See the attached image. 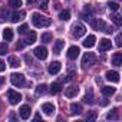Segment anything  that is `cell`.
<instances>
[{
  "instance_id": "cell-6",
  "label": "cell",
  "mask_w": 122,
  "mask_h": 122,
  "mask_svg": "<svg viewBox=\"0 0 122 122\" xmlns=\"http://www.w3.org/2000/svg\"><path fill=\"white\" fill-rule=\"evenodd\" d=\"M7 99H9V102H10V105H17L20 101H22V95L19 93V92H16V91H9L7 92Z\"/></svg>"
},
{
  "instance_id": "cell-35",
  "label": "cell",
  "mask_w": 122,
  "mask_h": 122,
  "mask_svg": "<svg viewBox=\"0 0 122 122\" xmlns=\"http://www.w3.org/2000/svg\"><path fill=\"white\" fill-rule=\"evenodd\" d=\"M9 5L12 7H20L22 6V0H9Z\"/></svg>"
},
{
  "instance_id": "cell-26",
  "label": "cell",
  "mask_w": 122,
  "mask_h": 122,
  "mask_svg": "<svg viewBox=\"0 0 122 122\" xmlns=\"http://www.w3.org/2000/svg\"><path fill=\"white\" fill-rule=\"evenodd\" d=\"M60 91H62V86H60V83H57V82H55V83H52V85H50V92H52L53 95H56V93H59Z\"/></svg>"
},
{
  "instance_id": "cell-17",
  "label": "cell",
  "mask_w": 122,
  "mask_h": 122,
  "mask_svg": "<svg viewBox=\"0 0 122 122\" xmlns=\"http://www.w3.org/2000/svg\"><path fill=\"white\" fill-rule=\"evenodd\" d=\"M82 111H83V108H82L81 103H75V102H73V103L71 105V112H72V115H81Z\"/></svg>"
},
{
  "instance_id": "cell-22",
  "label": "cell",
  "mask_w": 122,
  "mask_h": 122,
  "mask_svg": "<svg viewBox=\"0 0 122 122\" xmlns=\"http://www.w3.org/2000/svg\"><path fill=\"white\" fill-rule=\"evenodd\" d=\"M9 65L12 66V68H19L20 66V60L16 57V56H9Z\"/></svg>"
},
{
  "instance_id": "cell-21",
  "label": "cell",
  "mask_w": 122,
  "mask_h": 122,
  "mask_svg": "<svg viewBox=\"0 0 122 122\" xmlns=\"http://www.w3.org/2000/svg\"><path fill=\"white\" fill-rule=\"evenodd\" d=\"M36 42V32H29L27 33V37H26V40H25V43L26 45H33Z\"/></svg>"
},
{
  "instance_id": "cell-18",
  "label": "cell",
  "mask_w": 122,
  "mask_h": 122,
  "mask_svg": "<svg viewBox=\"0 0 122 122\" xmlns=\"http://www.w3.org/2000/svg\"><path fill=\"white\" fill-rule=\"evenodd\" d=\"M112 65L116 66V68L122 65V53L121 52H118V53L113 55V57H112Z\"/></svg>"
},
{
  "instance_id": "cell-5",
  "label": "cell",
  "mask_w": 122,
  "mask_h": 122,
  "mask_svg": "<svg viewBox=\"0 0 122 122\" xmlns=\"http://www.w3.org/2000/svg\"><path fill=\"white\" fill-rule=\"evenodd\" d=\"M10 81H12V83H13L15 86H17V88L25 86V75H22V73H12V75H10Z\"/></svg>"
},
{
  "instance_id": "cell-25",
  "label": "cell",
  "mask_w": 122,
  "mask_h": 122,
  "mask_svg": "<svg viewBox=\"0 0 122 122\" xmlns=\"http://www.w3.org/2000/svg\"><path fill=\"white\" fill-rule=\"evenodd\" d=\"M83 102L85 103H89V105L93 103V93H92V91H88L86 92V95L83 96Z\"/></svg>"
},
{
  "instance_id": "cell-43",
  "label": "cell",
  "mask_w": 122,
  "mask_h": 122,
  "mask_svg": "<svg viewBox=\"0 0 122 122\" xmlns=\"http://www.w3.org/2000/svg\"><path fill=\"white\" fill-rule=\"evenodd\" d=\"M3 83H5V78H3V76H0V88L3 86Z\"/></svg>"
},
{
  "instance_id": "cell-3",
  "label": "cell",
  "mask_w": 122,
  "mask_h": 122,
  "mask_svg": "<svg viewBox=\"0 0 122 122\" xmlns=\"http://www.w3.org/2000/svg\"><path fill=\"white\" fill-rule=\"evenodd\" d=\"M95 62H96V56H95V53H91V52H89V53H85L83 57H82V68L86 69V68L92 66Z\"/></svg>"
},
{
  "instance_id": "cell-28",
  "label": "cell",
  "mask_w": 122,
  "mask_h": 122,
  "mask_svg": "<svg viewBox=\"0 0 122 122\" xmlns=\"http://www.w3.org/2000/svg\"><path fill=\"white\" fill-rule=\"evenodd\" d=\"M42 42L43 43H49V42H52V39H53V36H52V33H49V32H46V33H42Z\"/></svg>"
},
{
  "instance_id": "cell-20",
  "label": "cell",
  "mask_w": 122,
  "mask_h": 122,
  "mask_svg": "<svg viewBox=\"0 0 122 122\" xmlns=\"http://www.w3.org/2000/svg\"><path fill=\"white\" fill-rule=\"evenodd\" d=\"M3 37H5V40H6V42H10V40L13 39V29L6 27V29L3 30Z\"/></svg>"
},
{
  "instance_id": "cell-31",
  "label": "cell",
  "mask_w": 122,
  "mask_h": 122,
  "mask_svg": "<svg viewBox=\"0 0 122 122\" xmlns=\"http://www.w3.org/2000/svg\"><path fill=\"white\" fill-rule=\"evenodd\" d=\"M47 92V86L45 85V83H42V85H39L37 88H36V93L37 95H45Z\"/></svg>"
},
{
  "instance_id": "cell-36",
  "label": "cell",
  "mask_w": 122,
  "mask_h": 122,
  "mask_svg": "<svg viewBox=\"0 0 122 122\" xmlns=\"http://www.w3.org/2000/svg\"><path fill=\"white\" fill-rule=\"evenodd\" d=\"M0 55H7V43H0Z\"/></svg>"
},
{
  "instance_id": "cell-1",
  "label": "cell",
  "mask_w": 122,
  "mask_h": 122,
  "mask_svg": "<svg viewBox=\"0 0 122 122\" xmlns=\"http://www.w3.org/2000/svg\"><path fill=\"white\" fill-rule=\"evenodd\" d=\"M32 23H33V26L35 27H47V26H50L52 25V20L49 19V17H45V16H42V15H39V13H33L32 15Z\"/></svg>"
},
{
  "instance_id": "cell-29",
  "label": "cell",
  "mask_w": 122,
  "mask_h": 122,
  "mask_svg": "<svg viewBox=\"0 0 122 122\" xmlns=\"http://www.w3.org/2000/svg\"><path fill=\"white\" fill-rule=\"evenodd\" d=\"M106 119H111V121H112V119H119L118 109H116V108H115V109H112V111H111V112L106 115Z\"/></svg>"
},
{
  "instance_id": "cell-42",
  "label": "cell",
  "mask_w": 122,
  "mask_h": 122,
  "mask_svg": "<svg viewBox=\"0 0 122 122\" xmlns=\"http://www.w3.org/2000/svg\"><path fill=\"white\" fill-rule=\"evenodd\" d=\"M23 47H25V43H17L16 45V49H19V50H22Z\"/></svg>"
},
{
  "instance_id": "cell-12",
  "label": "cell",
  "mask_w": 122,
  "mask_h": 122,
  "mask_svg": "<svg viewBox=\"0 0 122 122\" xmlns=\"http://www.w3.org/2000/svg\"><path fill=\"white\" fill-rule=\"evenodd\" d=\"M111 46H112V43H111L109 39H102V40H99V52H106V50L111 49Z\"/></svg>"
},
{
  "instance_id": "cell-44",
  "label": "cell",
  "mask_w": 122,
  "mask_h": 122,
  "mask_svg": "<svg viewBox=\"0 0 122 122\" xmlns=\"http://www.w3.org/2000/svg\"><path fill=\"white\" fill-rule=\"evenodd\" d=\"M35 2H36V0H26V3H27V5H33Z\"/></svg>"
},
{
  "instance_id": "cell-34",
  "label": "cell",
  "mask_w": 122,
  "mask_h": 122,
  "mask_svg": "<svg viewBox=\"0 0 122 122\" xmlns=\"http://www.w3.org/2000/svg\"><path fill=\"white\" fill-rule=\"evenodd\" d=\"M7 16H9L7 10H6V9H3V10H2V13H0V22H2V23H3V22H6V20H7Z\"/></svg>"
},
{
  "instance_id": "cell-24",
  "label": "cell",
  "mask_w": 122,
  "mask_h": 122,
  "mask_svg": "<svg viewBox=\"0 0 122 122\" xmlns=\"http://www.w3.org/2000/svg\"><path fill=\"white\" fill-rule=\"evenodd\" d=\"M91 6H85V9H83V13H82V19L83 20H91Z\"/></svg>"
},
{
  "instance_id": "cell-10",
  "label": "cell",
  "mask_w": 122,
  "mask_h": 122,
  "mask_svg": "<svg viewBox=\"0 0 122 122\" xmlns=\"http://www.w3.org/2000/svg\"><path fill=\"white\" fill-rule=\"evenodd\" d=\"M79 53H81V49L78 47V46H71L69 49H68V57L69 59H76L78 56H79Z\"/></svg>"
},
{
  "instance_id": "cell-4",
  "label": "cell",
  "mask_w": 122,
  "mask_h": 122,
  "mask_svg": "<svg viewBox=\"0 0 122 122\" xmlns=\"http://www.w3.org/2000/svg\"><path fill=\"white\" fill-rule=\"evenodd\" d=\"M85 33H86V27H85L82 23H75V25L72 26V35H73V37L79 39V37H82Z\"/></svg>"
},
{
  "instance_id": "cell-7",
  "label": "cell",
  "mask_w": 122,
  "mask_h": 122,
  "mask_svg": "<svg viewBox=\"0 0 122 122\" xmlns=\"http://www.w3.org/2000/svg\"><path fill=\"white\" fill-rule=\"evenodd\" d=\"M33 55H35L37 59H40V60H45V59L47 57V49H46L45 46H37V47H35V50H33Z\"/></svg>"
},
{
  "instance_id": "cell-38",
  "label": "cell",
  "mask_w": 122,
  "mask_h": 122,
  "mask_svg": "<svg viewBox=\"0 0 122 122\" xmlns=\"http://www.w3.org/2000/svg\"><path fill=\"white\" fill-rule=\"evenodd\" d=\"M25 60H26V63L30 66V65H33V59L29 56V55H25Z\"/></svg>"
},
{
  "instance_id": "cell-33",
  "label": "cell",
  "mask_w": 122,
  "mask_h": 122,
  "mask_svg": "<svg viewBox=\"0 0 122 122\" xmlns=\"http://www.w3.org/2000/svg\"><path fill=\"white\" fill-rule=\"evenodd\" d=\"M108 7H109L111 12H116V10L119 9V5L115 3V2H109V3H108Z\"/></svg>"
},
{
  "instance_id": "cell-16",
  "label": "cell",
  "mask_w": 122,
  "mask_h": 122,
  "mask_svg": "<svg viewBox=\"0 0 122 122\" xmlns=\"http://www.w3.org/2000/svg\"><path fill=\"white\" fill-rule=\"evenodd\" d=\"M26 16V13L22 10V12H15L13 15H12V22L13 23H19L20 20H23V17Z\"/></svg>"
},
{
  "instance_id": "cell-30",
  "label": "cell",
  "mask_w": 122,
  "mask_h": 122,
  "mask_svg": "<svg viewBox=\"0 0 122 122\" xmlns=\"http://www.w3.org/2000/svg\"><path fill=\"white\" fill-rule=\"evenodd\" d=\"M98 118V113H96V111H91V112H88L86 113V116H85V119L88 121V122H91V121H95Z\"/></svg>"
},
{
  "instance_id": "cell-23",
  "label": "cell",
  "mask_w": 122,
  "mask_h": 122,
  "mask_svg": "<svg viewBox=\"0 0 122 122\" xmlns=\"http://www.w3.org/2000/svg\"><path fill=\"white\" fill-rule=\"evenodd\" d=\"M113 93H115V88H112V86H102V95L112 96Z\"/></svg>"
},
{
  "instance_id": "cell-41",
  "label": "cell",
  "mask_w": 122,
  "mask_h": 122,
  "mask_svg": "<svg viewBox=\"0 0 122 122\" xmlns=\"http://www.w3.org/2000/svg\"><path fill=\"white\" fill-rule=\"evenodd\" d=\"M5 69H6V63L3 62V60H2V59H0V72H3Z\"/></svg>"
},
{
  "instance_id": "cell-11",
  "label": "cell",
  "mask_w": 122,
  "mask_h": 122,
  "mask_svg": "<svg viewBox=\"0 0 122 122\" xmlns=\"http://www.w3.org/2000/svg\"><path fill=\"white\" fill-rule=\"evenodd\" d=\"M105 76H106L108 81H111V82H113V83H118V82H119V73H118L116 71H108Z\"/></svg>"
},
{
  "instance_id": "cell-9",
  "label": "cell",
  "mask_w": 122,
  "mask_h": 122,
  "mask_svg": "<svg viewBox=\"0 0 122 122\" xmlns=\"http://www.w3.org/2000/svg\"><path fill=\"white\" fill-rule=\"evenodd\" d=\"M60 69H62V65H60V62H52V63L49 65V68H47V71H49L50 75H56V73H59Z\"/></svg>"
},
{
  "instance_id": "cell-40",
  "label": "cell",
  "mask_w": 122,
  "mask_h": 122,
  "mask_svg": "<svg viewBox=\"0 0 122 122\" xmlns=\"http://www.w3.org/2000/svg\"><path fill=\"white\" fill-rule=\"evenodd\" d=\"M121 40H122V37H121V35H118V36H116V39H115V42H116L115 45H116L118 47H121V46H122V42H121Z\"/></svg>"
},
{
  "instance_id": "cell-32",
  "label": "cell",
  "mask_w": 122,
  "mask_h": 122,
  "mask_svg": "<svg viewBox=\"0 0 122 122\" xmlns=\"http://www.w3.org/2000/svg\"><path fill=\"white\" fill-rule=\"evenodd\" d=\"M112 20H113V23L116 25V26H121V23H122V20H121V16L118 15V13H115V15H112V17H111Z\"/></svg>"
},
{
  "instance_id": "cell-2",
  "label": "cell",
  "mask_w": 122,
  "mask_h": 122,
  "mask_svg": "<svg viewBox=\"0 0 122 122\" xmlns=\"http://www.w3.org/2000/svg\"><path fill=\"white\" fill-rule=\"evenodd\" d=\"M91 25L95 30H102L105 33H113V27L108 26L102 19H91Z\"/></svg>"
},
{
  "instance_id": "cell-8",
  "label": "cell",
  "mask_w": 122,
  "mask_h": 122,
  "mask_svg": "<svg viewBox=\"0 0 122 122\" xmlns=\"http://www.w3.org/2000/svg\"><path fill=\"white\" fill-rule=\"evenodd\" d=\"M19 113H20V118L22 119H29L30 118V113H32V109H30L29 105H23V106H20Z\"/></svg>"
},
{
  "instance_id": "cell-19",
  "label": "cell",
  "mask_w": 122,
  "mask_h": 122,
  "mask_svg": "<svg viewBox=\"0 0 122 122\" xmlns=\"http://www.w3.org/2000/svg\"><path fill=\"white\" fill-rule=\"evenodd\" d=\"M95 42H96V37H95L93 35H89V36L85 39L83 46H85V47H93V46H95Z\"/></svg>"
},
{
  "instance_id": "cell-37",
  "label": "cell",
  "mask_w": 122,
  "mask_h": 122,
  "mask_svg": "<svg viewBox=\"0 0 122 122\" xmlns=\"http://www.w3.org/2000/svg\"><path fill=\"white\" fill-rule=\"evenodd\" d=\"M27 29H29V26L25 23V25H22V26H19V29H17V32L20 33V35H25L26 32H27Z\"/></svg>"
},
{
  "instance_id": "cell-15",
  "label": "cell",
  "mask_w": 122,
  "mask_h": 122,
  "mask_svg": "<svg viewBox=\"0 0 122 122\" xmlns=\"http://www.w3.org/2000/svg\"><path fill=\"white\" fill-rule=\"evenodd\" d=\"M63 46H65V42H63L62 39H57V40L53 43V53H55V55H59L60 50L63 49Z\"/></svg>"
},
{
  "instance_id": "cell-13",
  "label": "cell",
  "mask_w": 122,
  "mask_h": 122,
  "mask_svg": "<svg viewBox=\"0 0 122 122\" xmlns=\"http://www.w3.org/2000/svg\"><path fill=\"white\" fill-rule=\"evenodd\" d=\"M55 105L53 103H50V102H46V103H43L42 105V111L46 113V115H53L55 113Z\"/></svg>"
},
{
  "instance_id": "cell-14",
  "label": "cell",
  "mask_w": 122,
  "mask_h": 122,
  "mask_svg": "<svg viewBox=\"0 0 122 122\" xmlns=\"http://www.w3.org/2000/svg\"><path fill=\"white\" fill-rule=\"evenodd\" d=\"M78 92H79V88H78V86H69V88L65 89V96H68V98H75V96L78 95Z\"/></svg>"
},
{
  "instance_id": "cell-27",
  "label": "cell",
  "mask_w": 122,
  "mask_h": 122,
  "mask_svg": "<svg viewBox=\"0 0 122 122\" xmlns=\"http://www.w3.org/2000/svg\"><path fill=\"white\" fill-rule=\"evenodd\" d=\"M59 19L60 20H69L71 19V12L69 10H62L59 13Z\"/></svg>"
},
{
  "instance_id": "cell-39",
  "label": "cell",
  "mask_w": 122,
  "mask_h": 122,
  "mask_svg": "<svg viewBox=\"0 0 122 122\" xmlns=\"http://www.w3.org/2000/svg\"><path fill=\"white\" fill-rule=\"evenodd\" d=\"M47 5H49V2H47V0H42V2H40V9L46 10V9H47Z\"/></svg>"
}]
</instances>
